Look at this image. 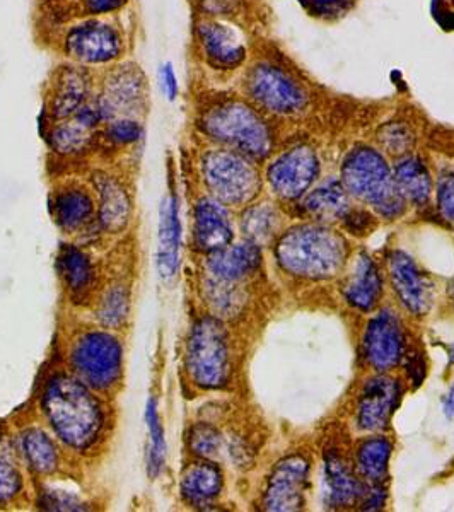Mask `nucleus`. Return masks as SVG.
Returning a JSON list of instances; mask_svg holds the SVG:
<instances>
[{"label": "nucleus", "instance_id": "dca6fc26", "mask_svg": "<svg viewBox=\"0 0 454 512\" xmlns=\"http://www.w3.org/2000/svg\"><path fill=\"white\" fill-rule=\"evenodd\" d=\"M198 40L204 48L205 59L216 69H234L245 60L246 50L243 43L224 24H200Z\"/></svg>", "mask_w": 454, "mask_h": 512}, {"label": "nucleus", "instance_id": "49530a36", "mask_svg": "<svg viewBox=\"0 0 454 512\" xmlns=\"http://www.w3.org/2000/svg\"><path fill=\"white\" fill-rule=\"evenodd\" d=\"M449 296H451V299H453V303H454V280H453V284H451V287H449Z\"/></svg>", "mask_w": 454, "mask_h": 512}, {"label": "nucleus", "instance_id": "f257e3e1", "mask_svg": "<svg viewBox=\"0 0 454 512\" xmlns=\"http://www.w3.org/2000/svg\"><path fill=\"white\" fill-rule=\"evenodd\" d=\"M43 410L53 431L70 448L86 449L103 429V414L86 384L69 376H57L43 395Z\"/></svg>", "mask_w": 454, "mask_h": 512}, {"label": "nucleus", "instance_id": "c85d7f7f", "mask_svg": "<svg viewBox=\"0 0 454 512\" xmlns=\"http://www.w3.org/2000/svg\"><path fill=\"white\" fill-rule=\"evenodd\" d=\"M24 458L36 473H50L57 468V449L45 434L36 429L21 437Z\"/></svg>", "mask_w": 454, "mask_h": 512}, {"label": "nucleus", "instance_id": "c03bdc74", "mask_svg": "<svg viewBox=\"0 0 454 512\" xmlns=\"http://www.w3.org/2000/svg\"><path fill=\"white\" fill-rule=\"evenodd\" d=\"M408 374H410V379H412L414 383L420 384L425 374L424 362H415L414 357H412L410 364H408Z\"/></svg>", "mask_w": 454, "mask_h": 512}, {"label": "nucleus", "instance_id": "de8ad7c7", "mask_svg": "<svg viewBox=\"0 0 454 512\" xmlns=\"http://www.w3.org/2000/svg\"><path fill=\"white\" fill-rule=\"evenodd\" d=\"M449 362H451V364H454V345L453 349H451V352H449Z\"/></svg>", "mask_w": 454, "mask_h": 512}, {"label": "nucleus", "instance_id": "58836bf2", "mask_svg": "<svg viewBox=\"0 0 454 512\" xmlns=\"http://www.w3.org/2000/svg\"><path fill=\"white\" fill-rule=\"evenodd\" d=\"M439 209L446 221L454 227V175H444L439 181Z\"/></svg>", "mask_w": 454, "mask_h": 512}, {"label": "nucleus", "instance_id": "5701e85b", "mask_svg": "<svg viewBox=\"0 0 454 512\" xmlns=\"http://www.w3.org/2000/svg\"><path fill=\"white\" fill-rule=\"evenodd\" d=\"M99 193V221L106 231L117 233L129 221L130 202L122 185L110 176L96 178Z\"/></svg>", "mask_w": 454, "mask_h": 512}, {"label": "nucleus", "instance_id": "2f4dec72", "mask_svg": "<svg viewBox=\"0 0 454 512\" xmlns=\"http://www.w3.org/2000/svg\"><path fill=\"white\" fill-rule=\"evenodd\" d=\"M60 272L65 277L72 291H82L89 286L93 279V268L89 263L88 256L77 248H64L59 258Z\"/></svg>", "mask_w": 454, "mask_h": 512}, {"label": "nucleus", "instance_id": "1a4fd4ad", "mask_svg": "<svg viewBox=\"0 0 454 512\" xmlns=\"http://www.w3.org/2000/svg\"><path fill=\"white\" fill-rule=\"evenodd\" d=\"M309 463L303 456H291L275 466L268 480L263 506L267 511H299L308 487Z\"/></svg>", "mask_w": 454, "mask_h": 512}, {"label": "nucleus", "instance_id": "a18cd8bd", "mask_svg": "<svg viewBox=\"0 0 454 512\" xmlns=\"http://www.w3.org/2000/svg\"><path fill=\"white\" fill-rule=\"evenodd\" d=\"M444 414L448 415V419L454 417V384L448 396H446V402H444Z\"/></svg>", "mask_w": 454, "mask_h": 512}, {"label": "nucleus", "instance_id": "6ab92c4d", "mask_svg": "<svg viewBox=\"0 0 454 512\" xmlns=\"http://www.w3.org/2000/svg\"><path fill=\"white\" fill-rule=\"evenodd\" d=\"M144 96V79L137 67H125L106 81V91L98 99L105 120L117 115L122 108L137 105Z\"/></svg>", "mask_w": 454, "mask_h": 512}, {"label": "nucleus", "instance_id": "c756f323", "mask_svg": "<svg viewBox=\"0 0 454 512\" xmlns=\"http://www.w3.org/2000/svg\"><path fill=\"white\" fill-rule=\"evenodd\" d=\"M279 227V214L270 205L251 207L243 216V233L255 245H267Z\"/></svg>", "mask_w": 454, "mask_h": 512}, {"label": "nucleus", "instance_id": "393cba45", "mask_svg": "<svg viewBox=\"0 0 454 512\" xmlns=\"http://www.w3.org/2000/svg\"><path fill=\"white\" fill-rule=\"evenodd\" d=\"M304 205L309 214H313L323 221H332V219L347 216V210H349L347 193L342 185L335 181H330L318 188L316 192L311 193Z\"/></svg>", "mask_w": 454, "mask_h": 512}, {"label": "nucleus", "instance_id": "f03ea898", "mask_svg": "<svg viewBox=\"0 0 454 512\" xmlns=\"http://www.w3.org/2000/svg\"><path fill=\"white\" fill-rule=\"evenodd\" d=\"M275 255L289 274L304 279H330L344 267L347 243L332 229L299 226L280 238Z\"/></svg>", "mask_w": 454, "mask_h": 512}, {"label": "nucleus", "instance_id": "f3484780", "mask_svg": "<svg viewBox=\"0 0 454 512\" xmlns=\"http://www.w3.org/2000/svg\"><path fill=\"white\" fill-rule=\"evenodd\" d=\"M260 258L262 256L258 246L248 241L241 245L226 246L224 250L212 253L207 267L210 277L236 284L257 270Z\"/></svg>", "mask_w": 454, "mask_h": 512}, {"label": "nucleus", "instance_id": "4be33fe9", "mask_svg": "<svg viewBox=\"0 0 454 512\" xmlns=\"http://www.w3.org/2000/svg\"><path fill=\"white\" fill-rule=\"evenodd\" d=\"M221 470L209 461L193 463L181 478V495L192 506H207L221 494Z\"/></svg>", "mask_w": 454, "mask_h": 512}, {"label": "nucleus", "instance_id": "473e14b6", "mask_svg": "<svg viewBox=\"0 0 454 512\" xmlns=\"http://www.w3.org/2000/svg\"><path fill=\"white\" fill-rule=\"evenodd\" d=\"M21 490V473L11 446L0 436V504L9 502Z\"/></svg>", "mask_w": 454, "mask_h": 512}, {"label": "nucleus", "instance_id": "aec40b11", "mask_svg": "<svg viewBox=\"0 0 454 512\" xmlns=\"http://www.w3.org/2000/svg\"><path fill=\"white\" fill-rule=\"evenodd\" d=\"M326 504L330 507H349L362 501L366 487L350 472L338 456H328L325 463Z\"/></svg>", "mask_w": 454, "mask_h": 512}, {"label": "nucleus", "instance_id": "f8f14e48", "mask_svg": "<svg viewBox=\"0 0 454 512\" xmlns=\"http://www.w3.org/2000/svg\"><path fill=\"white\" fill-rule=\"evenodd\" d=\"M391 284L403 306L414 315H425L432 306V286L414 260L395 251L390 258Z\"/></svg>", "mask_w": 454, "mask_h": 512}, {"label": "nucleus", "instance_id": "79ce46f5", "mask_svg": "<svg viewBox=\"0 0 454 512\" xmlns=\"http://www.w3.org/2000/svg\"><path fill=\"white\" fill-rule=\"evenodd\" d=\"M309 2L315 6L313 11L318 12L320 16H323V14L332 16V14L347 9V4H350L352 0H309Z\"/></svg>", "mask_w": 454, "mask_h": 512}, {"label": "nucleus", "instance_id": "6e6552de", "mask_svg": "<svg viewBox=\"0 0 454 512\" xmlns=\"http://www.w3.org/2000/svg\"><path fill=\"white\" fill-rule=\"evenodd\" d=\"M123 50L122 36L110 24L89 21L69 31L65 52L82 64H108Z\"/></svg>", "mask_w": 454, "mask_h": 512}, {"label": "nucleus", "instance_id": "9d476101", "mask_svg": "<svg viewBox=\"0 0 454 512\" xmlns=\"http://www.w3.org/2000/svg\"><path fill=\"white\" fill-rule=\"evenodd\" d=\"M318 175V161L306 147L289 151L268 171V181L282 198L301 197Z\"/></svg>", "mask_w": 454, "mask_h": 512}, {"label": "nucleus", "instance_id": "0eeeda50", "mask_svg": "<svg viewBox=\"0 0 454 512\" xmlns=\"http://www.w3.org/2000/svg\"><path fill=\"white\" fill-rule=\"evenodd\" d=\"M72 364L82 383L96 390H108L122 373V347L108 333H88L77 340Z\"/></svg>", "mask_w": 454, "mask_h": 512}, {"label": "nucleus", "instance_id": "2eb2a0df", "mask_svg": "<svg viewBox=\"0 0 454 512\" xmlns=\"http://www.w3.org/2000/svg\"><path fill=\"white\" fill-rule=\"evenodd\" d=\"M233 227L227 210L214 198H202L195 209V243L198 250L216 253L229 246Z\"/></svg>", "mask_w": 454, "mask_h": 512}, {"label": "nucleus", "instance_id": "72a5a7b5", "mask_svg": "<svg viewBox=\"0 0 454 512\" xmlns=\"http://www.w3.org/2000/svg\"><path fill=\"white\" fill-rule=\"evenodd\" d=\"M89 128L82 127L76 120L52 132V146L59 152H77L86 146L89 139Z\"/></svg>", "mask_w": 454, "mask_h": 512}, {"label": "nucleus", "instance_id": "f704fd0d", "mask_svg": "<svg viewBox=\"0 0 454 512\" xmlns=\"http://www.w3.org/2000/svg\"><path fill=\"white\" fill-rule=\"evenodd\" d=\"M188 443L193 453L202 458H210L221 448V434L212 425L198 424L190 431Z\"/></svg>", "mask_w": 454, "mask_h": 512}, {"label": "nucleus", "instance_id": "b1692460", "mask_svg": "<svg viewBox=\"0 0 454 512\" xmlns=\"http://www.w3.org/2000/svg\"><path fill=\"white\" fill-rule=\"evenodd\" d=\"M88 91V77L82 70L65 69L53 89V115L57 118L74 115L86 103Z\"/></svg>", "mask_w": 454, "mask_h": 512}, {"label": "nucleus", "instance_id": "ddd939ff", "mask_svg": "<svg viewBox=\"0 0 454 512\" xmlns=\"http://www.w3.org/2000/svg\"><path fill=\"white\" fill-rule=\"evenodd\" d=\"M248 91L260 105L275 113H291L303 106V94L279 70L260 65L248 77Z\"/></svg>", "mask_w": 454, "mask_h": 512}, {"label": "nucleus", "instance_id": "423d86ee", "mask_svg": "<svg viewBox=\"0 0 454 512\" xmlns=\"http://www.w3.org/2000/svg\"><path fill=\"white\" fill-rule=\"evenodd\" d=\"M202 169L207 187L222 204H246L257 195V171L236 152H209L204 156Z\"/></svg>", "mask_w": 454, "mask_h": 512}, {"label": "nucleus", "instance_id": "a211bd4d", "mask_svg": "<svg viewBox=\"0 0 454 512\" xmlns=\"http://www.w3.org/2000/svg\"><path fill=\"white\" fill-rule=\"evenodd\" d=\"M181 222L178 198L168 197L161 205L158 265L161 277H175L180 265Z\"/></svg>", "mask_w": 454, "mask_h": 512}, {"label": "nucleus", "instance_id": "7ed1b4c3", "mask_svg": "<svg viewBox=\"0 0 454 512\" xmlns=\"http://www.w3.org/2000/svg\"><path fill=\"white\" fill-rule=\"evenodd\" d=\"M344 183L350 193L373 205L381 216L393 219L405 210V197L378 152L366 147L352 152L344 164Z\"/></svg>", "mask_w": 454, "mask_h": 512}, {"label": "nucleus", "instance_id": "a19ab883", "mask_svg": "<svg viewBox=\"0 0 454 512\" xmlns=\"http://www.w3.org/2000/svg\"><path fill=\"white\" fill-rule=\"evenodd\" d=\"M161 77V88L169 99H175L178 96V81H176L175 70L169 64H164L159 72Z\"/></svg>", "mask_w": 454, "mask_h": 512}, {"label": "nucleus", "instance_id": "7c9ffc66", "mask_svg": "<svg viewBox=\"0 0 454 512\" xmlns=\"http://www.w3.org/2000/svg\"><path fill=\"white\" fill-rule=\"evenodd\" d=\"M146 420L149 436H151V449L147 453V473L152 478H156L163 470L164 458H166V439H164L163 424L159 419L158 403L154 398L147 402Z\"/></svg>", "mask_w": 454, "mask_h": 512}, {"label": "nucleus", "instance_id": "4468645a", "mask_svg": "<svg viewBox=\"0 0 454 512\" xmlns=\"http://www.w3.org/2000/svg\"><path fill=\"white\" fill-rule=\"evenodd\" d=\"M400 398L396 381L386 376L369 379L359 402V424L366 431L385 429Z\"/></svg>", "mask_w": 454, "mask_h": 512}, {"label": "nucleus", "instance_id": "39448f33", "mask_svg": "<svg viewBox=\"0 0 454 512\" xmlns=\"http://www.w3.org/2000/svg\"><path fill=\"white\" fill-rule=\"evenodd\" d=\"M202 128L212 139L253 158H262L270 151V134L265 123L241 103H226L207 111Z\"/></svg>", "mask_w": 454, "mask_h": 512}, {"label": "nucleus", "instance_id": "e433bc0d", "mask_svg": "<svg viewBox=\"0 0 454 512\" xmlns=\"http://www.w3.org/2000/svg\"><path fill=\"white\" fill-rule=\"evenodd\" d=\"M108 137L117 144H132L142 137V127L134 120H117L108 127Z\"/></svg>", "mask_w": 454, "mask_h": 512}, {"label": "nucleus", "instance_id": "9b49d317", "mask_svg": "<svg viewBox=\"0 0 454 512\" xmlns=\"http://www.w3.org/2000/svg\"><path fill=\"white\" fill-rule=\"evenodd\" d=\"M364 354L379 371H388L402 359V323L391 311H383L367 325Z\"/></svg>", "mask_w": 454, "mask_h": 512}, {"label": "nucleus", "instance_id": "cd10ccee", "mask_svg": "<svg viewBox=\"0 0 454 512\" xmlns=\"http://www.w3.org/2000/svg\"><path fill=\"white\" fill-rule=\"evenodd\" d=\"M55 217L64 229H77L93 214V202L88 193L70 190L55 198Z\"/></svg>", "mask_w": 454, "mask_h": 512}, {"label": "nucleus", "instance_id": "37998d69", "mask_svg": "<svg viewBox=\"0 0 454 512\" xmlns=\"http://www.w3.org/2000/svg\"><path fill=\"white\" fill-rule=\"evenodd\" d=\"M125 2L127 0H84L86 9L91 14H108V12L117 11Z\"/></svg>", "mask_w": 454, "mask_h": 512}, {"label": "nucleus", "instance_id": "20e7f679", "mask_svg": "<svg viewBox=\"0 0 454 512\" xmlns=\"http://www.w3.org/2000/svg\"><path fill=\"white\" fill-rule=\"evenodd\" d=\"M188 373L205 390H217L229 376L227 333L216 318H202L193 325L188 338Z\"/></svg>", "mask_w": 454, "mask_h": 512}, {"label": "nucleus", "instance_id": "bb28decb", "mask_svg": "<svg viewBox=\"0 0 454 512\" xmlns=\"http://www.w3.org/2000/svg\"><path fill=\"white\" fill-rule=\"evenodd\" d=\"M390 456V441H386L383 437L366 441L357 453V465H359L362 477H366L373 483L383 482L386 472H388Z\"/></svg>", "mask_w": 454, "mask_h": 512}, {"label": "nucleus", "instance_id": "c9c22d12", "mask_svg": "<svg viewBox=\"0 0 454 512\" xmlns=\"http://www.w3.org/2000/svg\"><path fill=\"white\" fill-rule=\"evenodd\" d=\"M127 311H129V297L123 289L115 287L103 299L99 309V320L103 321V325L117 326L127 316Z\"/></svg>", "mask_w": 454, "mask_h": 512}, {"label": "nucleus", "instance_id": "ea45409f", "mask_svg": "<svg viewBox=\"0 0 454 512\" xmlns=\"http://www.w3.org/2000/svg\"><path fill=\"white\" fill-rule=\"evenodd\" d=\"M381 142H383V146L390 149V152L396 154V152L408 151V147L412 146L414 139L405 128L388 127L385 128V135H381Z\"/></svg>", "mask_w": 454, "mask_h": 512}, {"label": "nucleus", "instance_id": "4c0bfd02", "mask_svg": "<svg viewBox=\"0 0 454 512\" xmlns=\"http://www.w3.org/2000/svg\"><path fill=\"white\" fill-rule=\"evenodd\" d=\"M38 504L48 511H82L84 509L74 495L62 494V492H45Z\"/></svg>", "mask_w": 454, "mask_h": 512}, {"label": "nucleus", "instance_id": "a878e982", "mask_svg": "<svg viewBox=\"0 0 454 512\" xmlns=\"http://www.w3.org/2000/svg\"><path fill=\"white\" fill-rule=\"evenodd\" d=\"M396 185L403 197L414 200L415 204H424L431 195V176L419 159H405L396 166Z\"/></svg>", "mask_w": 454, "mask_h": 512}, {"label": "nucleus", "instance_id": "412c9836", "mask_svg": "<svg viewBox=\"0 0 454 512\" xmlns=\"http://www.w3.org/2000/svg\"><path fill=\"white\" fill-rule=\"evenodd\" d=\"M344 294L349 304L362 311H369L378 304L381 297V277L369 256L362 255L357 258L356 267L345 282Z\"/></svg>", "mask_w": 454, "mask_h": 512}]
</instances>
